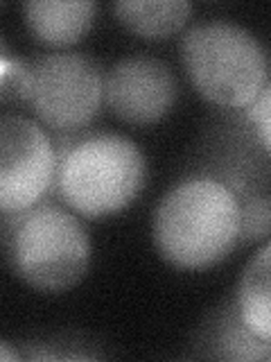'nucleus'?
I'll use <instances>...</instances> for the list:
<instances>
[{"label":"nucleus","mask_w":271,"mask_h":362,"mask_svg":"<svg viewBox=\"0 0 271 362\" xmlns=\"http://www.w3.org/2000/svg\"><path fill=\"white\" fill-rule=\"evenodd\" d=\"M56 150L37 122L14 113L0 118V209L20 213L41 204L54 186Z\"/></svg>","instance_id":"obj_6"},{"label":"nucleus","mask_w":271,"mask_h":362,"mask_svg":"<svg viewBox=\"0 0 271 362\" xmlns=\"http://www.w3.org/2000/svg\"><path fill=\"white\" fill-rule=\"evenodd\" d=\"M199 351L203 358L217 360H271V342L258 337L248 328L235 299L226 301L219 313H215L212 320L199 335Z\"/></svg>","instance_id":"obj_9"},{"label":"nucleus","mask_w":271,"mask_h":362,"mask_svg":"<svg viewBox=\"0 0 271 362\" xmlns=\"http://www.w3.org/2000/svg\"><path fill=\"white\" fill-rule=\"evenodd\" d=\"M113 14L129 32L143 39H167L181 32L192 16L188 0H120Z\"/></svg>","instance_id":"obj_11"},{"label":"nucleus","mask_w":271,"mask_h":362,"mask_svg":"<svg viewBox=\"0 0 271 362\" xmlns=\"http://www.w3.org/2000/svg\"><path fill=\"white\" fill-rule=\"evenodd\" d=\"M179 95L176 77L165 62L131 54L104 75V102L111 113L133 127H150L172 111Z\"/></svg>","instance_id":"obj_7"},{"label":"nucleus","mask_w":271,"mask_h":362,"mask_svg":"<svg viewBox=\"0 0 271 362\" xmlns=\"http://www.w3.org/2000/svg\"><path fill=\"white\" fill-rule=\"evenodd\" d=\"M192 86L215 107L244 111L267 88L269 64L258 37L231 21H208L181 39Z\"/></svg>","instance_id":"obj_4"},{"label":"nucleus","mask_w":271,"mask_h":362,"mask_svg":"<svg viewBox=\"0 0 271 362\" xmlns=\"http://www.w3.org/2000/svg\"><path fill=\"white\" fill-rule=\"evenodd\" d=\"M54 190L88 220L120 213L138 197L147 163L138 145L120 134H93L56 152Z\"/></svg>","instance_id":"obj_3"},{"label":"nucleus","mask_w":271,"mask_h":362,"mask_svg":"<svg viewBox=\"0 0 271 362\" xmlns=\"http://www.w3.org/2000/svg\"><path fill=\"white\" fill-rule=\"evenodd\" d=\"M3 66H0V98L3 102H30L32 95V64L11 59L7 43L3 41Z\"/></svg>","instance_id":"obj_12"},{"label":"nucleus","mask_w":271,"mask_h":362,"mask_svg":"<svg viewBox=\"0 0 271 362\" xmlns=\"http://www.w3.org/2000/svg\"><path fill=\"white\" fill-rule=\"evenodd\" d=\"M0 356H3L5 362H9V360H18V358H20L18 354L14 356V354L9 351V342H3V344H0Z\"/></svg>","instance_id":"obj_14"},{"label":"nucleus","mask_w":271,"mask_h":362,"mask_svg":"<svg viewBox=\"0 0 271 362\" xmlns=\"http://www.w3.org/2000/svg\"><path fill=\"white\" fill-rule=\"evenodd\" d=\"M235 303L242 322L251 331L271 342V243H267L242 269Z\"/></svg>","instance_id":"obj_10"},{"label":"nucleus","mask_w":271,"mask_h":362,"mask_svg":"<svg viewBox=\"0 0 271 362\" xmlns=\"http://www.w3.org/2000/svg\"><path fill=\"white\" fill-rule=\"evenodd\" d=\"M97 5L90 0H30L23 16L30 32L45 45L68 48L79 43L93 28Z\"/></svg>","instance_id":"obj_8"},{"label":"nucleus","mask_w":271,"mask_h":362,"mask_svg":"<svg viewBox=\"0 0 271 362\" xmlns=\"http://www.w3.org/2000/svg\"><path fill=\"white\" fill-rule=\"evenodd\" d=\"M104 102V75L82 52H52L32 64L28 105L54 134L84 132Z\"/></svg>","instance_id":"obj_5"},{"label":"nucleus","mask_w":271,"mask_h":362,"mask_svg":"<svg viewBox=\"0 0 271 362\" xmlns=\"http://www.w3.org/2000/svg\"><path fill=\"white\" fill-rule=\"evenodd\" d=\"M240 202L222 181L195 175L158 202L152 238L163 260L179 269H206L240 245Z\"/></svg>","instance_id":"obj_1"},{"label":"nucleus","mask_w":271,"mask_h":362,"mask_svg":"<svg viewBox=\"0 0 271 362\" xmlns=\"http://www.w3.org/2000/svg\"><path fill=\"white\" fill-rule=\"evenodd\" d=\"M244 113L248 122L253 124L260 145H263L265 152L271 156V84H267V88L260 93V98L248 109H244Z\"/></svg>","instance_id":"obj_13"},{"label":"nucleus","mask_w":271,"mask_h":362,"mask_svg":"<svg viewBox=\"0 0 271 362\" xmlns=\"http://www.w3.org/2000/svg\"><path fill=\"white\" fill-rule=\"evenodd\" d=\"M3 247L11 272L45 294L73 290L90 265V240L82 222L56 204L5 213Z\"/></svg>","instance_id":"obj_2"}]
</instances>
